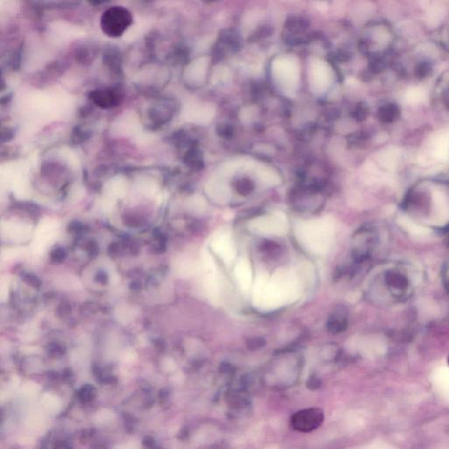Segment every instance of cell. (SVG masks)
<instances>
[{
	"mask_svg": "<svg viewBox=\"0 0 449 449\" xmlns=\"http://www.w3.org/2000/svg\"><path fill=\"white\" fill-rule=\"evenodd\" d=\"M203 1L205 3H212V2H215L217 0H203Z\"/></svg>",
	"mask_w": 449,
	"mask_h": 449,
	"instance_id": "ffe728a7",
	"label": "cell"
},
{
	"mask_svg": "<svg viewBox=\"0 0 449 449\" xmlns=\"http://www.w3.org/2000/svg\"><path fill=\"white\" fill-rule=\"evenodd\" d=\"M346 324H347V321L343 316L340 315V314L333 315V318L329 320L328 328L333 333H339L345 329Z\"/></svg>",
	"mask_w": 449,
	"mask_h": 449,
	"instance_id": "4fadbf2b",
	"label": "cell"
},
{
	"mask_svg": "<svg viewBox=\"0 0 449 449\" xmlns=\"http://www.w3.org/2000/svg\"><path fill=\"white\" fill-rule=\"evenodd\" d=\"M421 97H422V95L420 96V94H419V93H417V92H412L411 94L408 96V99H409L410 102L416 103V102H419V100H421Z\"/></svg>",
	"mask_w": 449,
	"mask_h": 449,
	"instance_id": "d6986e66",
	"label": "cell"
},
{
	"mask_svg": "<svg viewBox=\"0 0 449 449\" xmlns=\"http://www.w3.org/2000/svg\"><path fill=\"white\" fill-rule=\"evenodd\" d=\"M91 101L101 108H111L116 106L121 100L120 92L116 90H95L90 93Z\"/></svg>",
	"mask_w": 449,
	"mask_h": 449,
	"instance_id": "8992f818",
	"label": "cell"
},
{
	"mask_svg": "<svg viewBox=\"0 0 449 449\" xmlns=\"http://www.w3.org/2000/svg\"><path fill=\"white\" fill-rule=\"evenodd\" d=\"M257 177L262 184L266 186H276L281 184V177L278 173L268 167L259 168Z\"/></svg>",
	"mask_w": 449,
	"mask_h": 449,
	"instance_id": "30bf717a",
	"label": "cell"
},
{
	"mask_svg": "<svg viewBox=\"0 0 449 449\" xmlns=\"http://www.w3.org/2000/svg\"><path fill=\"white\" fill-rule=\"evenodd\" d=\"M252 232L264 235H283L289 230V222L283 212L257 217L248 224Z\"/></svg>",
	"mask_w": 449,
	"mask_h": 449,
	"instance_id": "3957f363",
	"label": "cell"
},
{
	"mask_svg": "<svg viewBox=\"0 0 449 449\" xmlns=\"http://www.w3.org/2000/svg\"><path fill=\"white\" fill-rule=\"evenodd\" d=\"M13 133L11 131V130H6L2 133V135H1V139H2V142H8L9 140L13 138Z\"/></svg>",
	"mask_w": 449,
	"mask_h": 449,
	"instance_id": "ac0fdd59",
	"label": "cell"
},
{
	"mask_svg": "<svg viewBox=\"0 0 449 449\" xmlns=\"http://www.w3.org/2000/svg\"><path fill=\"white\" fill-rule=\"evenodd\" d=\"M387 282L389 284V288L394 289L395 291H403L407 288L406 278L399 275L390 274L388 276Z\"/></svg>",
	"mask_w": 449,
	"mask_h": 449,
	"instance_id": "7c38bea8",
	"label": "cell"
},
{
	"mask_svg": "<svg viewBox=\"0 0 449 449\" xmlns=\"http://www.w3.org/2000/svg\"><path fill=\"white\" fill-rule=\"evenodd\" d=\"M103 61L105 66L113 73L120 75L122 71L121 63L122 57L121 53L116 48H110L104 51Z\"/></svg>",
	"mask_w": 449,
	"mask_h": 449,
	"instance_id": "9c48e42d",
	"label": "cell"
},
{
	"mask_svg": "<svg viewBox=\"0 0 449 449\" xmlns=\"http://www.w3.org/2000/svg\"><path fill=\"white\" fill-rule=\"evenodd\" d=\"M90 134L82 131V129L80 128H77L75 129L73 133V142L75 143H83L86 141V139L89 138Z\"/></svg>",
	"mask_w": 449,
	"mask_h": 449,
	"instance_id": "2e32d148",
	"label": "cell"
},
{
	"mask_svg": "<svg viewBox=\"0 0 449 449\" xmlns=\"http://www.w3.org/2000/svg\"><path fill=\"white\" fill-rule=\"evenodd\" d=\"M190 53L189 48L185 47H177L173 50L169 60L176 64H187L190 61Z\"/></svg>",
	"mask_w": 449,
	"mask_h": 449,
	"instance_id": "8fae6325",
	"label": "cell"
},
{
	"mask_svg": "<svg viewBox=\"0 0 449 449\" xmlns=\"http://www.w3.org/2000/svg\"><path fill=\"white\" fill-rule=\"evenodd\" d=\"M295 232L297 237L306 246L315 250H324L332 243L334 236V223L327 218L298 222Z\"/></svg>",
	"mask_w": 449,
	"mask_h": 449,
	"instance_id": "6da1fadb",
	"label": "cell"
},
{
	"mask_svg": "<svg viewBox=\"0 0 449 449\" xmlns=\"http://www.w3.org/2000/svg\"><path fill=\"white\" fill-rule=\"evenodd\" d=\"M273 33V28L270 27V26H262L260 27L259 29L257 31H255V34L252 35V36L250 37L251 41H262V40L265 39L268 37L269 35H272Z\"/></svg>",
	"mask_w": 449,
	"mask_h": 449,
	"instance_id": "5bb4252c",
	"label": "cell"
},
{
	"mask_svg": "<svg viewBox=\"0 0 449 449\" xmlns=\"http://www.w3.org/2000/svg\"><path fill=\"white\" fill-rule=\"evenodd\" d=\"M437 155L441 159L447 158L449 156V137L443 136L437 147Z\"/></svg>",
	"mask_w": 449,
	"mask_h": 449,
	"instance_id": "9a60e30c",
	"label": "cell"
},
{
	"mask_svg": "<svg viewBox=\"0 0 449 449\" xmlns=\"http://www.w3.org/2000/svg\"><path fill=\"white\" fill-rule=\"evenodd\" d=\"M111 0H87V2L92 6H100L107 4Z\"/></svg>",
	"mask_w": 449,
	"mask_h": 449,
	"instance_id": "e0dca14e",
	"label": "cell"
},
{
	"mask_svg": "<svg viewBox=\"0 0 449 449\" xmlns=\"http://www.w3.org/2000/svg\"><path fill=\"white\" fill-rule=\"evenodd\" d=\"M241 48V40L237 32L233 29H224L221 32L212 49V60L219 61L233 55Z\"/></svg>",
	"mask_w": 449,
	"mask_h": 449,
	"instance_id": "277c9868",
	"label": "cell"
},
{
	"mask_svg": "<svg viewBox=\"0 0 449 449\" xmlns=\"http://www.w3.org/2000/svg\"><path fill=\"white\" fill-rule=\"evenodd\" d=\"M323 412L317 408L300 410L291 418V426L298 432H309L319 428L323 422Z\"/></svg>",
	"mask_w": 449,
	"mask_h": 449,
	"instance_id": "5b68a950",
	"label": "cell"
},
{
	"mask_svg": "<svg viewBox=\"0 0 449 449\" xmlns=\"http://www.w3.org/2000/svg\"><path fill=\"white\" fill-rule=\"evenodd\" d=\"M208 193L213 200L220 204H224L229 201L231 191L228 186L223 182L214 181L208 184Z\"/></svg>",
	"mask_w": 449,
	"mask_h": 449,
	"instance_id": "52a82bcc",
	"label": "cell"
},
{
	"mask_svg": "<svg viewBox=\"0 0 449 449\" xmlns=\"http://www.w3.org/2000/svg\"><path fill=\"white\" fill-rule=\"evenodd\" d=\"M309 21L305 18L291 16L285 22V35H304L309 28Z\"/></svg>",
	"mask_w": 449,
	"mask_h": 449,
	"instance_id": "ba28073f",
	"label": "cell"
},
{
	"mask_svg": "<svg viewBox=\"0 0 449 449\" xmlns=\"http://www.w3.org/2000/svg\"><path fill=\"white\" fill-rule=\"evenodd\" d=\"M448 363H449V359H448Z\"/></svg>",
	"mask_w": 449,
	"mask_h": 449,
	"instance_id": "44dd1931",
	"label": "cell"
},
{
	"mask_svg": "<svg viewBox=\"0 0 449 449\" xmlns=\"http://www.w3.org/2000/svg\"><path fill=\"white\" fill-rule=\"evenodd\" d=\"M134 22L129 10L124 6L114 5L105 10L100 18V27L104 35L119 38L125 34Z\"/></svg>",
	"mask_w": 449,
	"mask_h": 449,
	"instance_id": "7a4b0ae2",
	"label": "cell"
}]
</instances>
